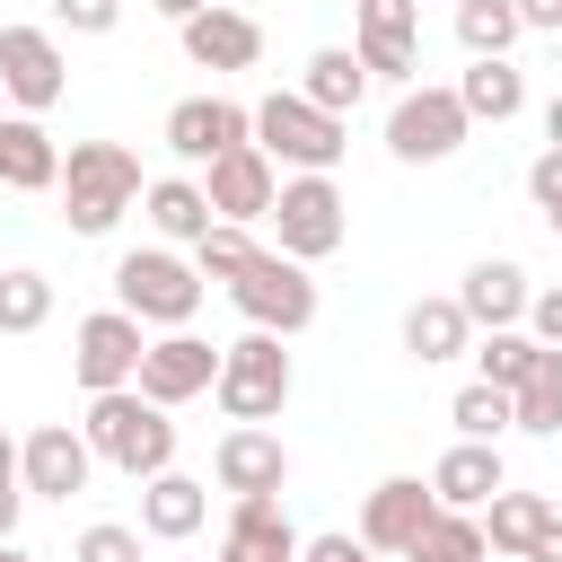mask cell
I'll list each match as a JSON object with an SVG mask.
<instances>
[{"instance_id":"cell-1","label":"cell","mask_w":562,"mask_h":562,"mask_svg":"<svg viewBox=\"0 0 562 562\" xmlns=\"http://www.w3.org/2000/svg\"><path fill=\"white\" fill-rule=\"evenodd\" d=\"M88 448H97V465H114V474H132V483H149V474H167L176 465V422H167V404H149L140 386H105V395H88Z\"/></svg>"},{"instance_id":"cell-2","label":"cell","mask_w":562,"mask_h":562,"mask_svg":"<svg viewBox=\"0 0 562 562\" xmlns=\"http://www.w3.org/2000/svg\"><path fill=\"white\" fill-rule=\"evenodd\" d=\"M61 220H70V237H105L149 184H140V158L123 149V140H70V158H61Z\"/></svg>"},{"instance_id":"cell-3","label":"cell","mask_w":562,"mask_h":562,"mask_svg":"<svg viewBox=\"0 0 562 562\" xmlns=\"http://www.w3.org/2000/svg\"><path fill=\"white\" fill-rule=\"evenodd\" d=\"M255 140H263L281 167H299V176H334V158L351 149V123L325 114L316 97H299V88H272V97L255 105Z\"/></svg>"},{"instance_id":"cell-4","label":"cell","mask_w":562,"mask_h":562,"mask_svg":"<svg viewBox=\"0 0 562 562\" xmlns=\"http://www.w3.org/2000/svg\"><path fill=\"white\" fill-rule=\"evenodd\" d=\"M202 272L184 263V255H167V246H132L123 263H114V307H132L140 325H193L202 316Z\"/></svg>"},{"instance_id":"cell-5","label":"cell","mask_w":562,"mask_h":562,"mask_svg":"<svg viewBox=\"0 0 562 562\" xmlns=\"http://www.w3.org/2000/svg\"><path fill=\"white\" fill-rule=\"evenodd\" d=\"M211 395H220V413H228V422H272V413L290 404V351H281V334L246 325V334L220 351Z\"/></svg>"},{"instance_id":"cell-6","label":"cell","mask_w":562,"mask_h":562,"mask_svg":"<svg viewBox=\"0 0 562 562\" xmlns=\"http://www.w3.org/2000/svg\"><path fill=\"white\" fill-rule=\"evenodd\" d=\"M228 299H237V316L246 325H263V334H307L316 325V281H307V263L299 255H281V246H263L237 281H228Z\"/></svg>"},{"instance_id":"cell-7","label":"cell","mask_w":562,"mask_h":562,"mask_svg":"<svg viewBox=\"0 0 562 562\" xmlns=\"http://www.w3.org/2000/svg\"><path fill=\"white\" fill-rule=\"evenodd\" d=\"M465 132H474L465 97H457V88H430V79H413V88L395 97V114H386V149H395L404 167H439V158H457Z\"/></svg>"},{"instance_id":"cell-8","label":"cell","mask_w":562,"mask_h":562,"mask_svg":"<svg viewBox=\"0 0 562 562\" xmlns=\"http://www.w3.org/2000/svg\"><path fill=\"white\" fill-rule=\"evenodd\" d=\"M342 237H351V220H342L334 176H281V202H272V246H281V255H299V263H325Z\"/></svg>"},{"instance_id":"cell-9","label":"cell","mask_w":562,"mask_h":562,"mask_svg":"<svg viewBox=\"0 0 562 562\" xmlns=\"http://www.w3.org/2000/svg\"><path fill=\"white\" fill-rule=\"evenodd\" d=\"M140 351H149V325H140L132 307H97V316H79V334H70V378H79L88 395L132 386V378H140Z\"/></svg>"},{"instance_id":"cell-10","label":"cell","mask_w":562,"mask_h":562,"mask_svg":"<svg viewBox=\"0 0 562 562\" xmlns=\"http://www.w3.org/2000/svg\"><path fill=\"white\" fill-rule=\"evenodd\" d=\"M220 351H228V342H202L193 325H167V334L140 351V378H132V386H140L149 404H167V413H176V404L211 395V378H220Z\"/></svg>"},{"instance_id":"cell-11","label":"cell","mask_w":562,"mask_h":562,"mask_svg":"<svg viewBox=\"0 0 562 562\" xmlns=\"http://www.w3.org/2000/svg\"><path fill=\"white\" fill-rule=\"evenodd\" d=\"M0 88L18 114H53L70 88V61L53 44V26H0Z\"/></svg>"},{"instance_id":"cell-12","label":"cell","mask_w":562,"mask_h":562,"mask_svg":"<svg viewBox=\"0 0 562 562\" xmlns=\"http://www.w3.org/2000/svg\"><path fill=\"white\" fill-rule=\"evenodd\" d=\"M202 193H211V211L220 220H272V202H281V158L263 149V140H237L228 158H211L202 167Z\"/></svg>"},{"instance_id":"cell-13","label":"cell","mask_w":562,"mask_h":562,"mask_svg":"<svg viewBox=\"0 0 562 562\" xmlns=\"http://www.w3.org/2000/svg\"><path fill=\"white\" fill-rule=\"evenodd\" d=\"M237 140H255V105H237V97H184V105H167V149L184 167H211Z\"/></svg>"},{"instance_id":"cell-14","label":"cell","mask_w":562,"mask_h":562,"mask_svg":"<svg viewBox=\"0 0 562 562\" xmlns=\"http://www.w3.org/2000/svg\"><path fill=\"white\" fill-rule=\"evenodd\" d=\"M18 474H26V492H35V501H70V492H88L97 448H88V430L44 422V430H26V439H18Z\"/></svg>"},{"instance_id":"cell-15","label":"cell","mask_w":562,"mask_h":562,"mask_svg":"<svg viewBox=\"0 0 562 562\" xmlns=\"http://www.w3.org/2000/svg\"><path fill=\"white\" fill-rule=\"evenodd\" d=\"M439 518V492L430 483H413V474H386L369 501H360V544H378V553H404L413 562V544H422V527Z\"/></svg>"},{"instance_id":"cell-16","label":"cell","mask_w":562,"mask_h":562,"mask_svg":"<svg viewBox=\"0 0 562 562\" xmlns=\"http://www.w3.org/2000/svg\"><path fill=\"white\" fill-rule=\"evenodd\" d=\"M211 474H220V492L255 501V492H281V483H290V448H281L263 422H237V430H220V448H211Z\"/></svg>"},{"instance_id":"cell-17","label":"cell","mask_w":562,"mask_h":562,"mask_svg":"<svg viewBox=\"0 0 562 562\" xmlns=\"http://www.w3.org/2000/svg\"><path fill=\"white\" fill-rule=\"evenodd\" d=\"M176 35H184V61H202V70H255L263 61V26L246 9H220V0L202 18H184Z\"/></svg>"},{"instance_id":"cell-18","label":"cell","mask_w":562,"mask_h":562,"mask_svg":"<svg viewBox=\"0 0 562 562\" xmlns=\"http://www.w3.org/2000/svg\"><path fill=\"white\" fill-rule=\"evenodd\" d=\"M527 272L509 263V255H483V263H465V281H457V307L474 316V334H501V325H527Z\"/></svg>"},{"instance_id":"cell-19","label":"cell","mask_w":562,"mask_h":562,"mask_svg":"<svg viewBox=\"0 0 562 562\" xmlns=\"http://www.w3.org/2000/svg\"><path fill=\"white\" fill-rule=\"evenodd\" d=\"M53 184H61V149L44 114H0V193H53Z\"/></svg>"},{"instance_id":"cell-20","label":"cell","mask_w":562,"mask_h":562,"mask_svg":"<svg viewBox=\"0 0 562 562\" xmlns=\"http://www.w3.org/2000/svg\"><path fill=\"white\" fill-rule=\"evenodd\" d=\"M501 483H509V465H501V439H457V448L430 465V492H439V509H483Z\"/></svg>"},{"instance_id":"cell-21","label":"cell","mask_w":562,"mask_h":562,"mask_svg":"<svg viewBox=\"0 0 562 562\" xmlns=\"http://www.w3.org/2000/svg\"><path fill=\"white\" fill-rule=\"evenodd\" d=\"M202 518H211V483H193V474H176V465L140 483V536L184 544V536H202Z\"/></svg>"},{"instance_id":"cell-22","label":"cell","mask_w":562,"mask_h":562,"mask_svg":"<svg viewBox=\"0 0 562 562\" xmlns=\"http://www.w3.org/2000/svg\"><path fill=\"white\" fill-rule=\"evenodd\" d=\"M220 562H299V536H290V518H281V492H255V501L228 509Z\"/></svg>"},{"instance_id":"cell-23","label":"cell","mask_w":562,"mask_h":562,"mask_svg":"<svg viewBox=\"0 0 562 562\" xmlns=\"http://www.w3.org/2000/svg\"><path fill=\"white\" fill-rule=\"evenodd\" d=\"M404 351H413L422 369H439V360L474 351V316L457 307V290H448V299H413V307H404Z\"/></svg>"},{"instance_id":"cell-24","label":"cell","mask_w":562,"mask_h":562,"mask_svg":"<svg viewBox=\"0 0 562 562\" xmlns=\"http://www.w3.org/2000/svg\"><path fill=\"white\" fill-rule=\"evenodd\" d=\"M457 97H465V114H474V123H509V114L527 105V70H518L509 53H474V61H465V79H457Z\"/></svg>"},{"instance_id":"cell-25","label":"cell","mask_w":562,"mask_h":562,"mask_svg":"<svg viewBox=\"0 0 562 562\" xmlns=\"http://www.w3.org/2000/svg\"><path fill=\"white\" fill-rule=\"evenodd\" d=\"M299 97H316L325 114H342V123H351V105L369 97V61H360L351 44H316V53H307V79H299Z\"/></svg>"},{"instance_id":"cell-26","label":"cell","mask_w":562,"mask_h":562,"mask_svg":"<svg viewBox=\"0 0 562 562\" xmlns=\"http://www.w3.org/2000/svg\"><path fill=\"white\" fill-rule=\"evenodd\" d=\"M544 527H553V501H544V492H509V483H501V492L483 501V536H492V553H518V562H527V544H536Z\"/></svg>"},{"instance_id":"cell-27","label":"cell","mask_w":562,"mask_h":562,"mask_svg":"<svg viewBox=\"0 0 562 562\" xmlns=\"http://www.w3.org/2000/svg\"><path fill=\"white\" fill-rule=\"evenodd\" d=\"M211 220H220V211H211V193H202L193 176H158V184H149V228H158V237L193 246Z\"/></svg>"},{"instance_id":"cell-28","label":"cell","mask_w":562,"mask_h":562,"mask_svg":"<svg viewBox=\"0 0 562 562\" xmlns=\"http://www.w3.org/2000/svg\"><path fill=\"white\" fill-rule=\"evenodd\" d=\"M509 413H518V430H536V439H553L562 430V351L544 342L536 351V369L509 386Z\"/></svg>"},{"instance_id":"cell-29","label":"cell","mask_w":562,"mask_h":562,"mask_svg":"<svg viewBox=\"0 0 562 562\" xmlns=\"http://www.w3.org/2000/svg\"><path fill=\"white\" fill-rule=\"evenodd\" d=\"M255 255H263V246H255V228H246V220H211V228L193 237V272H202V281H237Z\"/></svg>"},{"instance_id":"cell-30","label":"cell","mask_w":562,"mask_h":562,"mask_svg":"<svg viewBox=\"0 0 562 562\" xmlns=\"http://www.w3.org/2000/svg\"><path fill=\"white\" fill-rule=\"evenodd\" d=\"M483 553H492V536H483L474 509H439L422 527V544H413V562H483Z\"/></svg>"},{"instance_id":"cell-31","label":"cell","mask_w":562,"mask_h":562,"mask_svg":"<svg viewBox=\"0 0 562 562\" xmlns=\"http://www.w3.org/2000/svg\"><path fill=\"white\" fill-rule=\"evenodd\" d=\"M448 422H457V439H501V430H518V413H509V386H492V378L457 386Z\"/></svg>"},{"instance_id":"cell-32","label":"cell","mask_w":562,"mask_h":562,"mask_svg":"<svg viewBox=\"0 0 562 562\" xmlns=\"http://www.w3.org/2000/svg\"><path fill=\"white\" fill-rule=\"evenodd\" d=\"M527 26H518V0H457V44L465 53H509Z\"/></svg>"},{"instance_id":"cell-33","label":"cell","mask_w":562,"mask_h":562,"mask_svg":"<svg viewBox=\"0 0 562 562\" xmlns=\"http://www.w3.org/2000/svg\"><path fill=\"white\" fill-rule=\"evenodd\" d=\"M44 316H53V281H44V272H26V263H18V272H0V334H35Z\"/></svg>"},{"instance_id":"cell-34","label":"cell","mask_w":562,"mask_h":562,"mask_svg":"<svg viewBox=\"0 0 562 562\" xmlns=\"http://www.w3.org/2000/svg\"><path fill=\"white\" fill-rule=\"evenodd\" d=\"M536 351H544L536 334H518V325H501V334H483V342H474V369H483L492 386H518V378L536 369Z\"/></svg>"},{"instance_id":"cell-35","label":"cell","mask_w":562,"mask_h":562,"mask_svg":"<svg viewBox=\"0 0 562 562\" xmlns=\"http://www.w3.org/2000/svg\"><path fill=\"white\" fill-rule=\"evenodd\" d=\"M351 53L369 61V79H395V88H413V79H422V44H395V35H360Z\"/></svg>"},{"instance_id":"cell-36","label":"cell","mask_w":562,"mask_h":562,"mask_svg":"<svg viewBox=\"0 0 562 562\" xmlns=\"http://www.w3.org/2000/svg\"><path fill=\"white\" fill-rule=\"evenodd\" d=\"M527 202H536V220L562 237V149H553V140H544L536 167H527Z\"/></svg>"},{"instance_id":"cell-37","label":"cell","mask_w":562,"mask_h":562,"mask_svg":"<svg viewBox=\"0 0 562 562\" xmlns=\"http://www.w3.org/2000/svg\"><path fill=\"white\" fill-rule=\"evenodd\" d=\"M70 562H140V536H132V527H114V518H97V527H79Z\"/></svg>"},{"instance_id":"cell-38","label":"cell","mask_w":562,"mask_h":562,"mask_svg":"<svg viewBox=\"0 0 562 562\" xmlns=\"http://www.w3.org/2000/svg\"><path fill=\"white\" fill-rule=\"evenodd\" d=\"M360 35H395V44H422V0H360Z\"/></svg>"},{"instance_id":"cell-39","label":"cell","mask_w":562,"mask_h":562,"mask_svg":"<svg viewBox=\"0 0 562 562\" xmlns=\"http://www.w3.org/2000/svg\"><path fill=\"white\" fill-rule=\"evenodd\" d=\"M53 9V26H70V35H114L123 26V0H44Z\"/></svg>"},{"instance_id":"cell-40","label":"cell","mask_w":562,"mask_h":562,"mask_svg":"<svg viewBox=\"0 0 562 562\" xmlns=\"http://www.w3.org/2000/svg\"><path fill=\"white\" fill-rule=\"evenodd\" d=\"M299 562H386L378 544H360V536H307L299 544Z\"/></svg>"},{"instance_id":"cell-41","label":"cell","mask_w":562,"mask_h":562,"mask_svg":"<svg viewBox=\"0 0 562 562\" xmlns=\"http://www.w3.org/2000/svg\"><path fill=\"white\" fill-rule=\"evenodd\" d=\"M527 334H536V342H553V351H562V281H553V290H536V299H527Z\"/></svg>"},{"instance_id":"cell-42","label":"cell","mask_w":562,"mask_h":562,"mask_svg":"<svg viewBox=\"0 0 562 562\" xmlns=\"http://www.w3.org/2000/svg\"><path fill=\"white\" fill-rule=\"evenodd\" d=\"M518 26L527 35H562V0H518Z\"/></svg>"},{"instance_id":"cell-43","label":"cell","mask_w":562,"mask_h":562,"mask_svg":"<svg viewBox=\"0 0 562 562\" xmlns=\"http://www.w3.org/2000/svg\"><path fill=\"white\" fill-rule=\"evenodd\" d=\"M527 562H562V509H553V527H544V536L527 544Z\"/></svg>"},{"instance_id":"cell-44","label":"cell","mask_w":562,"mask_h":562,"mask_svg":"<svg viewBox=\"0 0 562 562\" xmlns=\"http://www.w3.org/2000/svg\"><path fill=\"white\" fill-rule=\"evenodd\" d=\"M18 483H26V474H18V439L0 430V492H18Z\"/></svg>"},{"instance_id":"cell-45","label":"cell","mask_w":562,"mask_h":562,"mask_svg":"<svg viewBox=\"0 0 562 562\" xmlns=\"http://www.w3.org/2000/svg\"><path fill=\"white\" fill-rule=\"evenodd\" d=\"M18 509H26V483H18V492H0V536H18Z\"/></svg>"},{"instance_id":"cell-46","label":"cell","mask_w":562,"mask_h":562,"mask_svg":"<svg viewBox=\"0 0 562 562\" xmlns=\"http://www.w3.org/2000/svg\"><path fill=\"white\" fill-rule=\"evenodd\" d=\"M149 9H158V18H176V26H184V18H202V9H211V0H149Z\"/></svg>"},{"instance_id":"cell-47","label":"cell","mask_w":562,"mask_h":562,"mask_svg":"<svg viewBox=\"0 0 562 562\" xmlns=\"http://www.w3.org/2000/svg\"><path fill=\"white\" fill-rule=\"evenodd\" d=\"M544 140L562 149V88H553V105H544Z\"/></svg>"},{"instance_id":"cell-48","label":"cell","mask_w":562,"mask_h":562,"mask_svg":"<svg viewBox=\"0 0 562 562\" xmlns=\"http://www.w3.org/2000/svg\"><path fill=\"white\" fill-rule=\"evenodd\" d=\"M0 562H26V544H18V536H0Z\"/></svg>"},{"instance_id":"cell-49","label":"cell","mask_w":562,"mask_h":562,"mask_svg":"<svg viewBox=\"0 0 562 562\" xmlns=\"http://www.w3.org/2000/svg\"><path fill=\"white\" fill-rule=\"evenodd\" d=\"M553 61H562V35H553Z\"/></svg>"}]
</instances>
